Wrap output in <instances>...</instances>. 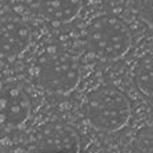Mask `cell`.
I'll use <instances>...</instances> for the list:
<instances>
[{
	"label": "cell",
	"mask_w": 153,
	"mask_h": 153,
	"mask_svg": "<svg viewBox=\"0 0 153 153\" xmlns=\"http://www.w3.org/2000/svg\"><path fill=\"white\" fill-rule=\"evenodd\" d=\"M0 153H15V152L8 149V148H1V149H0Z\"/></svg>",
	"instance_id": "11"
},
{
	"label": "cell",
	"mask_w": 153,
	"mask_h": 153,
	"mask_svg": "<svg viewBox=\"0 0 153 153\" xmlns=\"http://www.w3.org/2000/svg\"><path fill=\"white\" fill-rule=\"evenodd\" d=\"M82 8V0H43L42 3V14L54 22H65L72 21Z\"/></svg>",
	"instance_id": "7"
},
{
	"label": "cell",
	"mask_w": 153,
	"mask_h": 153,
	"mask_svg": "<svg viewBox=\"0 0 153 153\" xmlns=\"http://www.w3.org/2000/svg\"><path fill=\"white\" fill-rule=\"evenodd\" d=\"M80 148L77 131L64 121H48L36 131V153H80Z\"/></svg>",
	"instance_id": "4"
},
{
	"label": "cell",
	"mask_w": 153,
	"mask_h": 153,
	"mask_svg": "<svg viewBox=\"0 0 153 153\" xmlns=\"http://www.w3.org/2000/svg\"><path fill=\"white\" fill-rule=\"evenodd\" d=\"M29 94L17 83H0V130L21 127L30 114Z\"/></svg>",
	"instance_id": "5"
},
{
	"label": "cell",
	"mask_w": 153,
	"mask_h": 153,
	"mask_svg": "<svg viewBox=\"0 0 153 153\" xmlns=\"http://www.w3.org/2000/svg\"><path fill=\"white\" fill-rule=\"evenodd\" d=\"M137 88L145 98L152 102V57H145L138 64L134 73Z\"/></svg>",
	"instance_id": "8"
},
{
	"label": "cell",
	"mask_w": 153,
	"mask_h": 153,
	"mask_svg": "<svg viewBox=\"0 0 153 153\" xmlns=\"http://www.w3.org/2000/svg\"><path fill=\"white\" fill-rule=\"evenodd\" d=\"M134 153H153L152 150V124H143L137 130L132 141Z\"/></svg>",
	"instance_id": "9"
},
{
	"label": "cell",
	"mask_w": 153,
	"mask_h": 153,
	"mask_svg": "<svg viewBox=\"0 0 153 153\" xmlns=\"http://www.w3.org/2000/svg\"><path fill=\"white\" fill-rule=\"evenodd\" d=\"M132 36L124 21L116 15H100L88 24L85 47L101 61H117L130 51Z\"/></svg>",
	"instance_id": "1"
},
{
	"label": "cell",
	"mask_w": 153,
	"mask_h": 153,
	"mask_svg": "<svg viewBox=\"0 0 153 153\" xmlns=\"http://www.w3.org/2000/svg\"><path fill=\"white\" fill-rule=\"evenodd\" d=\"M35 77L42 88L53 94H69L80 82V64L72 54L50 48L39 58Z\"/></svg>",
	"instance_id": "3"
},
{
	"label": "cell",
	"mask_w": 153,
	"mask_h": 153,
	"mask_svg": "<svg viewBox=\"0 0 153 153\" xmlns=\"http://www.w3.org/2000/svg\"><path fill=\"white\" fill-rule=\"evenodd\" d=\"M138 15L146 25L152 29V0H139Z\"/></svg>",
	"instance_id": "10"
},
{
	"label": "cell",
	"mask_w": 153,
	"mask_h": 153,
	"mask_svg": "<svg viewBox=\"0 0 153 153\" xmlns=\"http://www.w3.org/2000/svg\"><path fill=\"white\" fill-rule=\"evenodd\" d=\"M90 124L102 132L119 131L131 119L128 97L113 85H102L90 93L85 102Z\"/></svg>",
	"instance_id": "2"
},
{
	"label": "cell",
	"mask_w": 153,
	"mask_h": 153,
	"mask_svg": "<svg viewBox=\"0 0 153 153\" xmlns=\"http://www.w3.org/2000/svg\"><path fill=\"white\" fill-rule=\"evenodd\" d=\"M29 44V30L17 17H0V58L18 57Z\"/></svg>",
	"instance_id": "6"
}]
</instances>
